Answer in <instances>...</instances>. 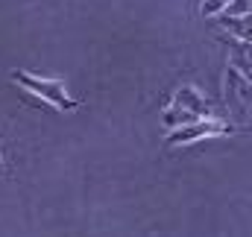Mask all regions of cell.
I'll use <instances>...</instances> for the list:
<instances>
[{"mask_svg": "<svg viewBox=\"0 0 252 237\" xmlns=\"http://www.w3.org/2000/svg\"><path fill=\"white\" fill-rule=\"evenodd\" d=\"M229 73L241 76L252 88V44H244V41L232 44V50H229Z\"/></svg>", "mask_w": 252, "mask_h": 237, "instance_id": "277c9868", "label": "cell"}, {"mask_svg": "<svg viewBox=\"0 0 252 237\" xmlns=\"http://www.w3.org/2000/svg\"><path fill=\"white\" fill-rule=\"evenodd\" d=\"M235 126L226 123V120H217V118H202V120H193L188 126H179L167 135V144L170 147H185V144H196L202 138H220V135H232Z\"/></svg>", "mask_w": 252, "mask_h": 237, "instance_id": "3957f363", "label": "cell"}, {"mask_svg": "<svg viewBox=\"0 0 252 237\" xmlns=\"http://www.w3.org/2000/svg\"><path fill=\"white\" fill-rule=\"evenodd\" d=\"M12 79H15L24 91L41 97L44 103H50V106L59 109V112H76V109H79V100H73V97L67 94V88H64L62 79H44V76H32V73H27V70H12Z\"/></svg>", "mask_w": 252, "mask_h": 237, "instance_id": "7a4b0ae2", "label": "cell"}, {"mask_svg": "<svg viewBox=\"0 0 252 237\" xmlns=\"http://www.w3.org/2000/svg\"><path fill=\"white\" fill-rule=\"evenodd\" d=\"M244 3H250V6H247V9H250V12H252V0H244Z\"/></svg>", "mask_w": 252, "mask_h": 237, "instance_id": "52a82bcc", "label": "cell"}, {"mask_svg": "<svg viewBox=\"0 0 252 237\" xmlns=\"http://www.w3.org/2000/svg\"><path fill=\"white\" fill-rule=\"evenodd\" d=\"M0 170H3V158H0Z\"/></svg>", "mask_w": 252, "mask_h": 237, "instance_id": "ba28073f", "label": "cell"}, {"mask_svg": "<svg viewBox=\"0 0 252 237\" xmlns=\"http://www.w3.org/2000/svg\"><path fill=\"white\" fill-rule=\"evenodd\" d=\"M223 27H226V32L235 35L238 41L252 44V12H247V15H226V18H223Z\"/></svg>", "mask_w": 252, "mask_h": 237, "instance_id": "5b68a950", "label": "cell"}, {"mask_svg": "<svg viewBox=\"0 0 252 237\" xmlns=\"http://www.w3.org/2000/svg\"><path fill=\"white\" fill-rule=\"evenodd\" d=\"M232 3L235 0H202L199 3V12H202V18H214V15H223Z\"/></svg>", "mask_w": 252, "mask_h": 237, "instance_id": "8992f818", "label": "cell"}, {"mask_svg": "<svg viewBox=\"0 0 252 237\" xmlns=\"http://www.w3.org/2000/svg\"><path fill=\"white\" fill-rule=\"evenodd\" d=\"M202 118H211V109H208V100H205L193 85H182V88L173 94L170 106L161 112V123H164L170 132L179 129V126H188L193 120H202Z\"/></svg>", "mask_w": 252, "mask_h": 237, "instance_id": "6da1fadb", "label": "cell"}]
</instances>
